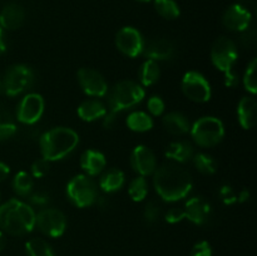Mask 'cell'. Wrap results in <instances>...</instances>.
<instances>
[{
	"label": "cell",
	"mask_w": 257,
	"mask_h": 256,
	"mask_svg": "<svg viewBox=\"0 0 257 256\" xmlns=\"http://www.w3.org/2000/svg\"><path fill=\"white\" fill-rule=\"evenodd\" d=\"M192 185V176L180 163H165L153 172L156 192L166 202H177L187 197Z\"/></svg>",
	"instance_id": "6da1fadb"
},
{
	"label": "cell",
	"mask_w": 257,
	"mask_h": 256,
	"mask_svg": "<svg viewBox=\"0 0 257 256\" xmlns=\"http://www.w3.org/2000/svg\"><path fill=\"white\" fill-rule=\"evenodd\" d=\"M35 227V212L32 206L12 198L0 205V228L13 236H24Z\"/></svg>",
	"instance_id": "7a4b0ae2"
},
{
	"label": "cell",
	"mask_w": 257,
	"mask_h": 256,
	"mask_svg": "<svg viewBox=\"0 0 257 256\" xmlns=\"http://www.w3.org/2000/svg\"><path fill=\"white\" fill-rule=\"evenodd\" d=\"M145 95L146 92L140 83L133 80L117 83L109 94V110L103 117V125L105 128L113 127L119 113L140 104Z\"/></svg>",
	"instance_id": "3957f363"
},
{
	"label": "cell",
	"mask_w": 257,
	"mask_h": 256,
	"mask_svg": "<svg viewBox=\"0 0 257 256\" xmlns=\"http://www.w3.org/2000/svg\"><path fill=\"white\" fill-rule=\"evenodd\" d=\"M79 143V136L68 127H55L40 136V152L49 162L69 156Z\"/></svg>",
	"instance_id": "277c9868"
},
{
	"label": "cell",
	"mask_w": 257,
	"mask_h": 256,
	"mask_svg": "<svg viewBox=\"0 0 257 256\" xmlns=\"http://www.w3.org/2000/svg\"><path fill=\"white\" fill-rule=\"evenodd\" d=\"M190 132L193 141L200 147H213L223 140L225 127L217 117L207 115L196 120Z\"/></svg>",
	"instance_id": "5b68a950"
},
{
	"label": "cell",
	"mask_w": 257,
	"mask_h": 256,
	"mask_svg": "<svg viewBox=\"0 0 257 256\" xmlns=\"http://www.w3.org/2000/svg\"><path fill=\"white\" fill-rule=\"evenodd\" d=\"M34 80L35 75L32 68L25 64H14L5 72L0 88L8 97H17L29 90Z\"/></svg>",
	"instance_id": "8992f818"
},
{
	"label": "cell",
	"mask_w": 257,
	"mask_h": 256,
	"mask_svg": "<svg viewBox=\"0 0 257 256\" xmlns=\"http://www.w3.org/2000/svg\"><path fill=\"white\" fill-rule=\"evenodd\" d=\"M67 196L77 207H89L98 198V188L94 181L87 175H77L68 182Z\"/></svg>",
	"instance_id": "52a82bcc"
},
{
	"label": "cell",
	"mask_w": 257,
	"mask_h": 256,
	"mask_svg": "<svg viewBox=\"0 0 257 256\" xmlns=\"http://www.w3.org/2000/svg\"><path fill=\"white\" fill-rule=\"evenodd\" d=\"M237 57L238 52L236 44L227 37H220L216 39L211 48V60L213 65L223 74L232 72Z\"/></svg>",
	"instance_id": "ba28073f"
},
{
	"label": "cell",
	"mask_w": 257,
	"mask_h": 256,
	"mask_svg": "<svg viewBox=\"0 0 257 256\" xmlns=\"http://www.w3.org/2000/svg\"><path fill=\"white\" fill-rule=\"evenodd\" d=\"M35 225L49 237H60L67 228V217L57 208H44L35 213Z\"/></svg>",
	"instance_id": "9c48e42d"
},
{
	"label": "cell",
	"mask_w": 257,
	"mask_h": 256,
	"mask_svg": "<svg viewBox=\"0 0 257 256\" xmlns=\"http://www.w3.org/2000/svg\"><path fill=\"white\" fill-rule=\"evenodd\" d=\"M182 92L190 100L196 103H206L210 100L211 85L208 80L201 73L191 70L187 72L182 78Z\"/></svg>",
	"instance_id": "30bf717a"
},
{
	"label": "cell",
	"mask_w": 257,
	"mask_h": 256,
	"mask_svg": "<svg viewBox=\"0 0 257 256\" xmlns=\"http://www.w3.org/2000/svg\"><path fill=\"white\" fill-rule=\"evenodd\" d=\"M44 113V99L38 93L24 95L17 108V118L23 124H35Z\"/></svg>",
	"instance_id": "8fae6325"
},
{
	"label": "cell",
	"mask_w": 257,
	"mask_h": 256,
	"mask_svg": "<svg viewBox=\"0 0 257 256\" xmlns=\"http://www.w3.org/2000/svg\"><path fill=\"white\" fill-rule=\"evenodd\" d=\"M115 45L122 54L136 58L142 54L145 39L140 30L133 27H124L115 35Z\"/></svg>",
	"instance_id": "7c38bea8"
},
{
	"label": "cell",
	"mask_w": 257,
	"mask_h": 256,
	"mask_svg": "<svg viewBox=\"0 0 257 256\" xmlns=\"http://www.w3.org/2000/svg\"><path fill=\"white\" fill-rule=\"evenodd\" d=\"M78 82L83 92L90 97H104L108 93V84L104 77L92 68H80L78 70Z\"/></svg>",
	"instance_id": "4fadbf2b"
},
{
	"label": "cell",
	"mask_w": 257,
	"mask_h": 256,
	"mask_svg": "<svg viewBox=\"0 0 257 256\" xmlns=\"http://www.w3.org/2000/svg\"><path fill=\"white\" fill-rule=\"evenodd\" d=\"M131 166L142 177L153 175V172L157 168V161H156L155 153L147 146H136L133 148L132 153H131Z\"/></svg>",
	"instance_id": "5bb4252c"
},
{
	"label": "cell",
	"mask_w": 257,
	"mask_h": 256,
	"mask_svg": "<svg viewBox=\"0 0 257 256\" xmlns=\"http://www.w3.org/2000/svg\"><path fill=\"white\" fill-rule=\"evenodd\" d=\"M251 13L240 4H233L226 9L222 15V23L228 30L241 32L248 29L251 25Z\"/></svg>",
	"instance_id": "9a60e30c"
},
{
	"label": "cell",
	"mask_w": 257,
	"mask_h": 256,
	"mask_svg": "<svg viewBox=\"0 0 257 256\" xmlns=\"http://www.w3.org/2000/svg\"><path fill=\"white\" fill-rule=\"evenodd\" d=\"M185 218H188L192 223L198 226H202L208 222L211 216V205L201 196L191 197L186 202L185 208Z\"/></svg>",
	"instance_id": "2e32d148"
},
{
	"label": "cell",
	"mask_w": 257,
	"mask_h": 256,
	"mask_svg": "<svg viewBox=\"0 0 257 256\" xmlns=\"http://www.w3.org/2000/svg\"><path fill=\"white\" fill-rule=\"evenodd\" d=\"M176 47L171 40L163 39H153L151 42L145 43L143 48V57L150 60L160 62V60H170L175 57Z\"/></svg>",
	"instance_id": "e0dca14e"
},
{
	"label": "cell",
	"mask_w": 257,
	"mask_h": 256,
	"mask_svg": "<svg viewBox=\"0 0 257 256\" xmlns=\"http://www.w3.org/2000/svg\"><path fill=\"white\" fill-rule=\"evenodd\" d=\"M24 19V8L18 3H9L0 12V27L4 30L19 29Z\"/></svg>",
	"instance_id": "ac0fdd59"
},
{
	"label": "cell",
	"mask_w": 257,
	"mask_h": 256,
	"mask_svg": "<svg viewBox=\"0 0 257 256\" xmlns=\"http://www.w3.org/2000/svg\"><path fill=\"white\" fill-rule=\"evenodd\" d=\"M107 160L102 152L95 150H87L80 156V167L87 176H97L104 171Z\"/></svg>",
	"instance_id": "d6986e66"
},
{
	"label": "cell",
	"mask_w": 257,
	"mask_h": 256,
	"mask_svg": "<svg viewBox=\"0 0 257 256\" xmlns=\"http://www.w3.org/2000/svg\"><path fill=\"white\" fill-rule=\"evenodd\" d=\"M256 109L257 103L255 98L243 97L240 100L237 107V115L238 122L243 130H251L256 123Z\"/></svg>",
	"instance_id": "ffe728a7"
},
{
	"label": "cell",
	"mask_w": 257,
	"mask_h": 256,
	"mask_svg": "<svg viewBox=\"0 0 257 256\" xmlns=\"http://www.w3.org/2000/svg\"><path fill=\"white\" fill-rule=\"evenodd\" d=\"M163 125L166 131L173 136H183L190 132L191 124L185 114L181 112H171L163 117Z\"/></svg>",
	"instance_id": "44dd1931"
},
{
	"label": "cell",
	"mask_w": 257,
	"mask_h": 256,
	"mask_svg": "<svg viewBox=\"0 0 257 256\" xmlns=\"http://www.w3.org/2000/svg\"><path fill=\"white\" fill-rule=\"evenodd\" d=\"M165 155L168 160L173 161V162L185 163L192 160L195 152H193V146L188 141H177L168 146Z\"/></svg>",
	"instance_id": "7402d4cb"
},
{
	"label": "cell",
	"mask_w": 257,
	"mask_h": 256,
	"mask_svg": "<svg viewBox=\"0 0 257 256\" xmlns=\"http://www.w3.org/2000/svg\"><path fill=\"white\" fill-rule=\"evenodd\" d=\"M107 114V108L100 100L88 99L84 100L78 107V115L84 122H93Z\"/></svg>",
	"instance_id": "603a6c76"
},
{
	"label": "cell",
	"mask_w": 257,
	"mask_h": 256,
	"mask_svg": "<svg viewBox=\"0 0 257 256\" xmlns=\"http://www.w3.org/2000/svg\"><path fill=\"white\" fill-rule=\"evenodd\" d=\"M124 173L119 168H109L99 178V187L104 192L112 193L120 190L124 185Z\"/></svg>",
	"instance_id": "cb8c5ba5"
},
{
	"label": "cell",
	"mask_w": 257,
	"mask_h": 256,
	"mask_svg": "<svg viewBox=\"0 0 257 256\" xmlns=\"http://www.w3.org/2000/svg\"><path fill=\"white\" fill-rule=\"evenodd\" d=\"M18 125L7 105L0 103V143L17 135Z\"/></svg>",
	"instance_id": "d4e9b609"
},
{
	"label": "cell",
	"mask_w": 257,
	"mask_h": 256,
	"mask_svg": "<svg viewBox=\"0 0 257 256\" xmlns=\"http://www.w3.org/2000/svg\"><path fill=\"white\" fill-rule=\"evenodd\" d=\"M161 70L158 67L157 62L155 60L147 59L140 68L138 72V78H140V83L142 87H150L153 85L158 79H160Z\"/></svg>",
	"instance_id": "484cf974"
},
{
	"label": "cell",
	"mask_w": 257,
	"mask_h": 256,
	"mask_svg": "<svg viewBox=\"0 0 257 256\" xmlns=\"http://www.w3.org/2000/svg\"><path fill=\"white\" fill-rule=\"evenodd\" d=\"M125 123L133 132H147L153 127V119L151 118V115L145 112H140V110L131 113L127 117Z\"/></svg>",
	"instance_id": "4316f807"
},
{
	"label": "cell",
	"mask_w": 257,
	"mask_h": 256,
	"mask_svg": "<svg viewBox=\"0 0 257 256\" xmlns=\"http://www.w3.org/2000/svg\"><path fill=\"white\" fill-rule=\"evenodd\" d=\"M34 187V180L30 173L19 171L13 178V190L20 197H28Z\"/></svg>",
	"instance_id": "83f0119b"
},
{
	"label": "cell",
	"mask_w": 257,
	"mask_h": 256,
	"mask_svg": "<svg viewBox=\"0 0 257 256\" xmlns=\"http://www.w3.org/2000/svg\"><path fill=\"white\" fill-rule=\"evenodd\" d=\"M28 256H54V251L49 243L43 238H32L25 243Z\"/></svg>",
	"instance_id": "f1b7e54d"
},
{
	"label": "cell",
	"mask_w": 257,
	"mask_h": 256,
	"mask_svg": "<svg viewBox=\"0 0 257 256\" xmlns=\"http://www.w3.org/2000/svg\"><path fill=\"white\" fill-rule=\"evenodd\" d=\"M193 165L203 175H213L217 171V162L215 158L206 153H196L192 157Z\"/></svg>",
	"instance_id": "f546056e"
},
{
	"label": "cell",
	"mask_w": 257,
	"mask_h": 256,
	"mask_svg": "<svg viewBox=\"0 0 257 256\" xmlns=\"http://www.w3.org/2000/svg\"><path fill=\"white\" fill-rule=\"evenodd\" d=\"M128 193L135 202H141V201L145 200L148 195V182L146 177H142V176L136 177L130 183Z\"/></svg>",
	"instance_id": "4dcf8cb0"
},
{
	"label": "cell",
	"mask_w": 257,
	"mask_h": 256,
	"mask_svg": "<svg viewBox=\"0 0 257 256\" xmlns=\"http://www.w3.org/2000/svg\"><path fill=\"white\" fill-rule=\"evenodd\" d=\"M155 8L165 19L172 20L180 17V7L175 0H155Z\"/></svg>",
	"instance_id": "1f68e13d"
},
{
	"label": "cell",
	"mask_w": 257,
	"mask_h": 256,
	"mask_svg": "<svg viewBox=\"0 0 257 256\" xmlns=\"http://www.w3.org/2000/svg\"><path fill=\"white\" fill-rule=\"evenodd\" d=\"M256 70H257V60L252 59L248 63L247 68L243 74V85H245L246 90L250 92L251 94H256L257 92V78H256Z\"/></svg>",
	"instance_id": "d6a6232c"
},
{
	"label": "cell",
	"mask_w": 257,
	"mask_h": 256,
	"mask_svg": "<svg viewBox=\"0 0 257 256\" xmlns=\"http://www.w3.org/2000/svg\"><path fill=\"white\" fill-rule=\"evenodd\" d=\"M161 215V207L156 201H148L145 206V211H143V218H145L146 223L152 225V223L157 222Z\"/></svg>",
	"instance_id": "836d02e7"
},
{
	"label": "cell",
	"mask_w": 257,
	"mask_h": 256,
	"mask_svg": "<svg viewBox=\"0 0 257 256\" xmlns=\"http://www.w3.org/2000/svg\"><path fill=\"white\" fill-rule=\"evenodd\" d=\"M50 162L45 158H39V160L34 161L32 165V176L33 178H42L49 172Z\"/></svg>",
	"instance_id": "e575fe53"
},
{
	"label": "cell",
	"mask_w": 257,
	"mask_h": 256,
	"mask_svg": "<svg viewBox=\"0 0 257 256\" xmlns=\"http://www.w3.org/2000/svg\"><path fill=\"white\" fill-rule=\"evenodd\" d=\"M29 198V202L34 206H39V207H43V206L48 205L50 202V196L47 191L44 190H37L32 191L30 195L28 196Z\"/></svg>",
	"instance_id": "d590c367"
},
{
	"label": "cell",
	"mask_w": 257,
	"mask_h": 256,
	"mask_svg": "<svg viewBox=\"0 0 257 256\" xmlns=\"http://www.w3.org/2000/svg\"><path fill=\"white\" fill-rule=\"evenodd\" d=\"M220 195L221 201H222L223 205H233L235 202H237V193L235 192L232 187L230 185H223L222 187L220 188Z\"/></svg>",
	"instance_id": "8d00e7d4"
},
{
	"label": "cell",
	"mask_w": 257,
	"mask_h": 256,
	"mask_svg": "<svg viewBox=\"0 0 257 256\" xmlns=\"http://www.w3.org/2000/svg\"><path fill=\"white\" fill-rule=\"evenodd\" d=\"M147 107L151 114L156 115V117H157V115H161L165 112V102H163L162 98L158 97V95H152V97L148 99Z\"/></svg>",
	"instance_id": "74e56055"
},
{
	"label": "cell",
	"mask_w": 257,
	"mask_h": 256,
	"mask_svg": "<svg viewBox=\"0 0 257 256\" xmlns=\"http://www.w3.org/2000/svg\"><path fill=\"white\" fill-rule=\"evenodd\" d=\"M190 256H212V248H211L210 242L200 241V242L195 243Z\"/></svg>",
	"instance_id": "f35d334b"
},
{
	"label": "cell",
	"mask_w": 257,
	"mask_h": 256,
	"mask_svg": "<svg viewBox=\"0 0 257 256\" xmlns=\"http://www.w3.org/2000/svg\"><path fill=\"white\" fill-rule=\"evenodd\" d=\"M185 218V211L181 207H172L166 213V221L168 223H177Z\"/></svg>",
	"instance_id": "ab89813d"
},
{
	"label": "cell",
	"mask_w": 257,
	"mask_h": 256,
	"mask_svg": "<svg viewBox=\"0 0 257 256\" xmlns=\"http://www.w3.org/2000/svg\"><path fill=\"white\" fill-rule=\"evenodd\" d=\"M256 43V30L253 28L243 30L241 34V44L246 48H252Z\"/></svg>",
	"instance_id": "60d3db41"
},
{
	"label": "cell",
	"mask_w": 257,
	"mask_h": 256,
	"mask_svg": "<svg viewBox=\"0 0 257 256\" xmlns=\"http://www.w3.org/2000/svg\"><path fill=\"white\" fill-rule=\"evenodd\" d=\"M225 84L228 88H233L236 85H238V75L236 73H233V70L227 73V74H225Z\"/></svg>",
	"instance_id": "b9f144b4"
},
{
	"label": "cell",
	"mask_w": 257,
	"mask_h": 256,
	"mask_svg": "<svg viewBox=\"0 0 257 256\" xmlns=\"http://www.w3.org/2000/svg\"><path fill=\"white\" fill-rule=\"evenodd\" d=\"M9 173H10L9 166L4 162H0V182H2V181H4L5 178L9 176Z\"/></svg>",
	"instance_id": "7bdbcfd3"
},
{
	"label": "cell",
	"mask_w": 257,
	"mask_h": 256,
	"mask_svg": "<svg viewBox=\"0 0 257 256\" xmlns=\"http://www.w3.org/2000/svg\"><path fill=\"white\" fill-rule=\"evenodd\" d=\"M5 50H7V38H5L4 29L0 27V55L5 53Z\"/></svg>",
	"instance_id": "ee69618b"
},
{
	"label": "cell",
	"mask_w": 257,
	"mask_h": 256,
	"mask_svg": "<svg viewBox=\"0 0 257 256\" xmlns=\"http://www.w3.org/2000/svg\"><path fill=\"white\" fill-rule=\"evenodd\" d=\"M250 200V191L248 190H242L240 191V193L237 195V201L238 202L243 203V202H247Z\"/></svg>",
	"instance_id": "f6af8a7d"
},
{
	"label": "cell",
	"mask_w": 257,
	"mask_h": 256,
	"mask_svg": "<svg viewBox=\"0 0 257 256\" xmlns=\"http://www.w3.org/2000/svg\"><path fill=\"white\" fill-rule=\"evenodd\" d=\"M5 243H7V238H5L4 233H3L2 231H0V251H3V250H4V247H5Z\"/></svg>",
	"instance_id": "bcb514c9"
},
{
	"label": "cell",
	"mask_w": 257,
	"mask_h": 256,
	"mask_svg": "<svg viewBox=\"0 0 257 256\" xmlns=\"http://www.w3.org/2000/svg\"><path fill=\"white\" fill-rule=\"evenodd\" d=\"M138 2H143V3H147V2H151V0H138Z\"/></svg>",
	"instance_id": "7dc6e473"
},
{
	"label": "cell",
	"mask_w": 257,
	"mask_h": 256,
	"mask_svg": "<svg viewBox=\"0 0 257 256\" xmlns=\"http://www.w3.org/2000/svg\"><path fill=\"white\" fill-rule=\"evenodd\" d=\"M0 201H2V192H0Z\"/></svg>",
	"instance_id": "c3c4849f"
},
{
	"label": "cell",
	"mask_w": 257,
	"mask_h": 256,
	"mask_svg": "<svg viewBox=\"0 0 257 256\" xmlns=\"http://www.w3.org/2000/svg\"><path fill=\"white\" fill-rule=\"evenodd\" d=\"M0 84H2V80H0Z\"/></svg>",
	"instance_id": "681fc988"
}]
</instances>
